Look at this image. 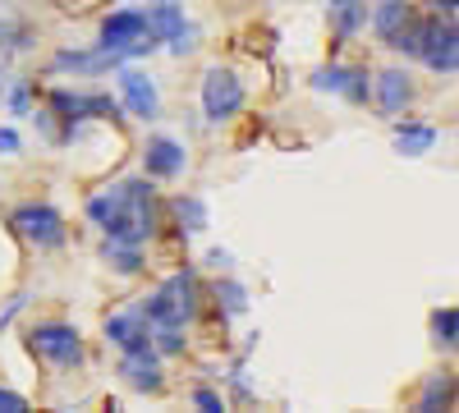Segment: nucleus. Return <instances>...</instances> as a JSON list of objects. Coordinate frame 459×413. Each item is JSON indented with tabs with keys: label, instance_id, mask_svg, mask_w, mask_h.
Wrapping results in <instances>:
<instances>
[{
	"label": "nucleus",
	"instance_id": "1",
	"mask_svg": "<svg viewBox=\"0 0 459 413\" xmlns=\"http://www.w3.org/2000/svg\"><path fill=\"white\" fill-rule=\"evenodd\" d=\"M88 216L106 230V239L115 244H147L157 230V211H152V184L147 179H125L110 194L88 202Z\"/></svg>",
	"mask_w": 459,
	"mask_h": 413
},
{
	"label": "nucleus",
	"instance_id": "2",
	"mask_svg": "<svg viewBox=\"0 0 459 413\" xmlns=\"http://www.w3.org/2000/svg\"><path fill=\"white\" fill-rule=\"evenodd\" d=\"M143 313H147L152 326H188L194 313H198V280H194V271H175L143 304Z\"/></svg>",
	"mask_w": 459,
	"mask_h": 413
},
{
	"label": "nucleus",
	"instance_id": "3",
	"mask_svg": "<svg viewBox=\"0 0 459 413\" xmlns=\"http://www.w3.org/2000/svg\"><path fill=\"white\" fill-rule=\"evenodd\" d=\"M152 47H157V32L147 28V14H138V10H120L101 23V51H110L115 60L147 56Z\"/></svg>",
	"mask_w": 459,
	"mask_h": 413
},
{
	"label": "nucleus",
	"instance_id": "4",
	"mask_svg": "<svg viewBox=\"0 0 459 413\" xmlns=\"http://www.w3.org/2000/svg\"><path fill=\"white\" fill-rule=\"evenodd\" d=\"M10 225H14V235H23L32 248H42V253L65 244V220H60V211L47 207V202H28V207H19V211L10 216Z\"/></svg>",
	"mask_w": 459,
	"mask_h": 413
},
{
	"label": "nucleus",
	"instance_id": "5",
	"mask_svg": "<svg viewBox=\"0 0 459 413\" xmlns=\"http://www.w3.org/2000/svg\"><path fill=\"white\" fill-rule=\"evenodd\" d=\"M28 349L42 358V363H51V367H74V363H83V340H79V331H74V326H60V322L37 326V331L28 335Z\"/></svg>",
	"mask_w": 459,
	"mask_h": 413
},
{
	"label": "nucleus",
	"instance_id": "6",
	"mask_svg": "<svg viewBox=\"0 0 459 413\" xmlns=\"http://www.w3.org/2000/svg\"><path fill=\"white\" fill-rule=\"evenodd\" d=\"M418 60H428V69L432 73H450L459 69V32H455V23L446 19H423V42H418Z\"/></svg>",
	"mask_w": 459,
	"mask_h": 413
},
{
	"label": "nucleus",
	"instance_id": "7",
	"mask_svg": "<svg viewBox=\"0 0 459 413\" xmlns=\"http://www.w3.org/2000/svg\"><path fill=\"white\" fill-rule=\"evenodd\" d=\"M203 110H207V120H216V125L230 120V116H239L244 110V83L230 69H212L203 79Z\"/></svg>",
	"mask_w": 459,
	"mask_h": 413
},
{
	"label": "nucleus",
	"instance_id": "8",
	"mask_svg": "<svg viewBox=\"0 0 459 413\" xmlns=\"http://www.w3.org/2000/svg\"><path fill=\"white\" fill-rule=\"evenodd\" d=\"M147 28L157 32V42H166L170 51H194V23L184 19V5L175 0H157V5L147 10Z\"/></svg>",
	"mask_w": 459,
	"mask_h": 413
},
{
	"label": "nucleus",
	"instance_id": "9",
	"mask_svg": "<svg viewBox=\"0 0 459 413\" xmlns=\"http://www.w3.org/2000/svg\"><path fill=\"white\" fill-rule=\"evenodd\" d=\"M115 79H120V97L129 106V116H138V120H157L161 116V92H157V83H152L143 69H120Z\"/></svg>",
	"mask_w": 459,
	"mask_h": 413
},
{
	"label": "nucleus",
	"instance_id": "10",
	"mask_svg": "<svg viewBox=\"0 0 459 413\" xmlns=\"http://www.w3.org/2000/svg\"><path fill=\"white\" fill-rule=\"evenodd\" d=\"M106 340L120 345L125 354L129 349H147L152 345V322L143 308H125V313H110L106 317Z\"/></svg>",
	"mask_w": 459,
	"mask_h": 413
},
{
	"label": "nucleus",
	"instance_id": "11",
	"mask_svg": "<svg viewBox=\"0 0 459 413\" xmlns=\"http://www.w3.org/2000/svg\"><path fill=\"white\" fill-rule=\"evenodd\" d=\"M120 372H125V382L134 391H161V354L157 349H129L120 358Z\"/></svg>",
	"mask_w": 459,
	"mask_h": 413
},
{
	"label": "nucleus",
	"instance_id": "12",
	"mask_svg": "<svg viewBox=\"0 0 459 413\" xmlns=\"http://www.w3.org/2000/svg\"><path fill=\"white\" fill-rule=\"evenodd\" d=\"M313 88H317V92H344L350 101H368V73H363V69L326 65V69L313 73Z\"/></svg>",
	"mask_w": 459,
	"mask_h": 413
},
{
	"label": "nucleus",
	"instance_id": "13",
	"mask_svg": "<svg viewBox=\"0 0 459 413\" xmlns=\"http://www.w3.org/2000/svg\"><path fill=\"white\" fill-rule=\"evenodd\" d=\"M184 147L175 138H147V152H143V170L157 175V179H175L184 170Z\"/></svg>",
	"mask_w": 459,
	"mask_h": 413
},
{
	"label": "nucleus",
	"instance_id": "14",
	"mask_svg": "<svg viewBox=\"0 0 459 413\" xmlns=\"http://www.w3.org/2000/svg\"><path fill=\"white\" fill-rule=\"evenodd\" d=\"M409 101H413V83H409V73H404V69L377 73V106L386 110V116H400Z\"/></svg>",
	"mask_w": 459,
	"mask_h": 413
},
{
	"label": "nucleus",
	"instance_id": "15",
	"mask_svg": "<svg viewBox=\"0 0 459 413\" xmlns=\"http://www.w3.org/2000/svg\"><path fill=\"white\" fill-rule=\"evenodd\" d=\"M51 106L74 125V120H88V116H115V101L110 97H79V92H56Z\"/></svg>",
	"mask_w": 459,
	"mask_h": 413
},
{
	"label": "nucleus",
	"instance_id": "16",
	"mask_svg": "<svg viewBox=\"0 0 459 413\" xmlns=\"http://www.w3.org/2000/svg\"><path fill=\"white\" fill-rule=\"evenodd\" d=\"M409 19H413L409 0H381V5L372 10V32L381 37V42H391V37H395Z\"/></svg>",
	"mask_w": 459,
	"mask_h": 413
},
{
	"label": "nucleus",
	"instance_id": "17",
	"mask_svg": "<svg viewBox=\"0 0 459 413\" xmlns=\"http://www.w3.org/2000/svg\"><path fill=\"white\" fill-rule=\"evenodd\" d=\"M395 147L404 157H423V152H432L437 147V129L432 125H400L395 129Z\"/></svg>",
	"mask_w": 459,
	"mask_h": 413
},
{
	"label": "nucleus",
	"instance_id": "18",
	"mask_svg": "<svg viewBox=\"0 0 459 413\" xmlns=\"http://www.w3.org/2000/svg\"><path fill=\"white\" fill-rule=\"evenodd\" d=\"M175 216H179V225L188 235H203L207 230V207H203V198H175Z\"/></svg>",
	"mask_w": 459,
	"mask_h": 413
},
{
	"label": "nucleus",
	"instance_id": "19",
	"mask_svg": "<svg viewBox=\"0 0 459 413\" xmlns=\"http://www.w3.org/2000/svg\"><path fill=\"white\" fill-rule=\"evenodd\" d=\"M106 262H110L115 271L134 276V271L143 267V253H138V244H115V239H106Z\"/></svg>",
	"mask_w": 459,
	"mask_h": 413
},
{
	"label": "nucleus",
	"instance_id": "20",
	"mask_svg": "<svg viewBox=\"0 0 459 413\" xmlns=\"http://www.w3.org/2000/svg\"><path fill=\"white\" fill-rule=\"evenodd\" d=\"M331 10H335V32L340 37H354L359 23H363V0H331Z\"/></svg>",
	"mask_w": 459,
	"mask_h": 413
},
{
	"label": "nucleus",
	"instance_id": "21",
	"mask_svg": "<svg viewBox=\"0 0 459 413\" xmlns=\"http://www.w3.org/2000/svg\"><path fill=\"white\" fill-rule=\"evenodd\" d=\"M216 298H221V308H225L230 317H239V313L248 308V294H244L239 280H221V285H216Z\"/></svg>",
	"mask_w": 459,
	"mask_h": 413
},
{
	"label": "nucleus",
	"instance_id": "22",
	"mask_svg": "<svg viewBox=\"0 0 459 413\" xmlns=\"http://www.w3.org/2000/svg\"><path fill=\"white\" fill-rule=\"evenodd\" d=\"M450 395H455L450 377H432V382H428V391H423V400H418V409H423V413H432V409L450 404Z\"/></svg>",
	"mask_w": 459,
	"mask_h": 413
},
{
	"label": "nucleus",
	"instance_id": "23",
	"mask_svg": "<svg viewBox=\"0 0 459 413\" xmlns=\"http://www.w3.org/2000/svg\"><path fill=\"white\" fill-rule=\"evenodd\" d=\"M432 331H437V345L450 349V345L459 340V313H455V308H441V313L432 317Z\"/></svg>",
	"mask_w": 459,
	"mask_h": 413
},
{
	"label": "nucleus",
	"instance_id": "24",
	"mask_svg": "<svg viewBox=\"0 0 459 413\" xmlns=\"http://www.w3.org/2000/svg\"><path fill=\"white\" fill-rule=\"evenodd\" d=\"M23 47V32L14 23H0V51H19Z\"/></svg>",
	"mask_w": 459,
	"mask_h": 413
},
{
	"label": "nucleus",
	"instance_id": "25",
	"mask_svg": "<svg viewBox=\"0 0 459 413\" xmlns=\"http://www.w3.org/2000/svg\"><path fill=\"white\" fill-rule=\"evenodd\" d=\"M28 409V400L19 395V391H5V386H0V413H23Z\"/></svg>",
	"mask_w": 459,
	"mask_h": 413
},
{
	"label": "nucleus",
	"instance_id": "26",
	"mask_svg": "<svg viewBox=\"0 0 459 413\" xmlns=\"http://www.w3.org/2000/svg\"><path fill=\"white\" fill-rule=\"evenodd\" d=\"M194 404H198L203 413H221V409H225V400H221L216 391H194Z\"/></svg>",
	"mask_w": 459,
	"mask_h": 413
},
{
	"label": "nucleus",
	"instance_id": "27",
	"mask_svg": "<svg viewBox=\"0 0 459 413\" xmlns=\"http://www.w3.org/2000/svg\"><path fill=\"white\" fill-rule=\"evenodd\" d=\"M19 147H23V142H19V133H14V129H0V157H14Z\"/></svg>",
	"mask_w": 459,
	"mask_h": 413
},
{
	"label": "nucleus",
	"instance_id": "28",
	"mask_svg": "<svg viewBox=\"0 0 459 413\" xmlns=\"http://www.w3.org/2000/svg\"><path fill=\"white\" fill-rule=\"evenodd\" d=\"M428 10H432L437 19H455V10H459V0H428Z\"/></svg>",
	"mask_w": 459,
	"mask_h": 413
},
{
	"label": "nucleus",
	"instance_id": "29",
	"mask_svg": "<svg viewBox=\"0 0 459 413\" xmlns=\"http://www.w3.org/2000/svg\"><path fill=\"white\" fill-rule=\"evenodd\" d=\"M10 106L19 110V116H28V106H32V92H28V88H14V92H10Z\"/></svg>",
	"mask_w": 459,
	"mask_h": 413
}]
</instances>
